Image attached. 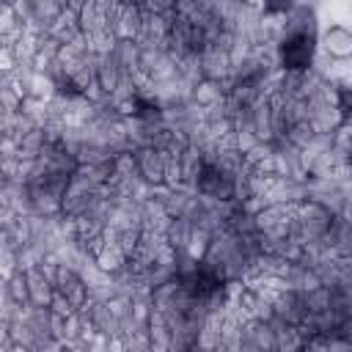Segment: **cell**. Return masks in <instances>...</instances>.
Returning <instances> with one entry per match:
<instances>
[{"label": "cell", "instance_id": "8", "mask_svg": "<svg viewBox=\"0 0 352 352\" xmlns=\"http://www.w3.org/2000/svg\"><path fill=\"white\" fill-rule=\"evenodd\" d=\"M336 110H338L341 121H352V85L349 82L336 85Z\"/></svg>", "mask_w": 352, "mask_h": 352}, {"label": "cell", "instance_id": "6", "mask_svg": "<svg viewBox=\"0 0 352 352\" xmlns=\"http://www.w3.org/2000/svg\"><path fill=\"white\" fill-rule=\"evenodd\" d=\"M190 99L198 110H206V113L226 110L228 107V82L226 80H212V77H198L192 82Z\"/></svg>", "mask_w": 352, "mask_h": 352}, {"label": "cell", "instance_id": "7", "mask_svg": "<svg viewBox=\"0 0 352 352\" xmlns=\"http://www.w3.org/2000/svg\"><path fill=\"white\" fill-rule=\"evenodd\" d=\"M319 50L330 60H349L352 58V30L346 25H330L319 36Z\"/></svg>", "mask_w": 352, "mask_h": 352}, {"label": "cell", "instance_id": "5", "mask_svg": "<svg viewBox=\"0 0 352 352\" xmlns=\"http://www.w3.org/2000/svg\"><path fill=\"white\" fill-rule=\"evenodd\" d=\"M25 270V280H28V294H30V305L36 308H50L55 300V280L50 272L47 261H30L22 267Z\"/></svg>", "mask_w": 352, "mask_h": 352}, {"label": "cell", "instance_id": "2", "mask_svg": "<svg viewBox=\"0 0 352 352\" xmlns=\"http://www.w3.org/2000/svg\"><path fill=\"white\" fill-rule=\"evenodd\" d=\"M47 264H50V272H52V280H55V297H60L72 308L82 311L91 302L88 280L69 264H58V261H47Z\"/></svg>", "mask_w": 352, "mask_h": 352}, {"label": "cell", "instance_id": "4", "mask_svg": "<svg viewBox=\"0 0 352 352\" xmlns=\"http://www.w3.org/2000/svg\"><path fill=\"white\" fill-rule=\"evenodd\" d=\"M132 157H135V170H138L143 184L165 187V182H168V148L146 143V146H135Z\"/></svg>", "mask_w": 352, "mask_h": 352}, {"label": "cell", "instance_id": "1", "mask_svg": "<svg viewBox=\"0 0 352 352\" xmlns=\"http://www.w3.org/2000/svg\"><path fill=\"white\" fill-rule=\"evenodd\" d=\"M319 50V25L311 6L297 3L283 14L278 38H275V63L280 72H311Z\"/></svg>", "mask_w": 352, "mask_h": 352}, {"label": "cell", "instance_id": "3", "mask_svg": "<svg viewBox=\"0 0 352 352\" xmlns=\"http://www.w3.org/2000/svg\"><path fill=\"white\" fill-rule=\"evenodd\" d=\"M146 25V8L140 0H113L110 3V30L116 41H138Z\"/></svg>", "mask_w": 352, "mask_h": 352}, {"label": "cell", "instance_id": "10", "mask_svg": "<svg viewBox=\"0 0 352 352\" xmlns=\"http://www.w3.org/2000/svg\"><path fill=\"white\" fill-rule=\"evenodd\" d=\"M349 173H352V170H349Z\"/></svg>", "mask_w": 352, "mask_h": 352}, {"label": "cell", "instance_id": "9", "mask_svg": "<svg viewBox=\"0 0 352 352\" xmlns=\"http://www.w3.org/2000/svg\"><path fill=\"white\" fill-rule=\"evenodd\" d=\"M297 6V0H261V14L267 16H283Z\"/></svg>", "mask_w": 352, "mask_h": 352}]
</instances>
